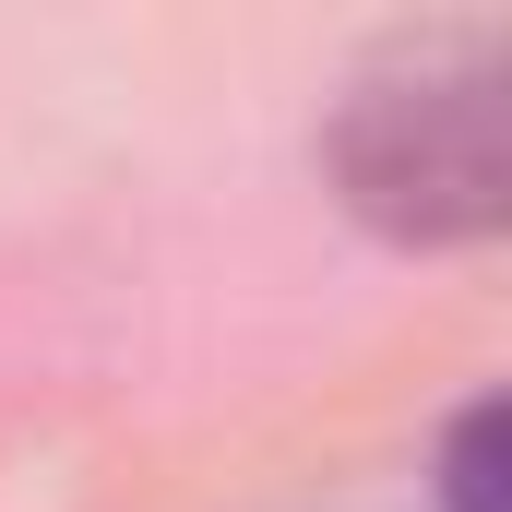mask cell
I'll return each instance as SVG.
<instances>
[{
    "instance_id": "cell-1",
    "label": "cell",
    "mask_w": 512,
    "mask_h": 512,
    "mask_svg": "<svg viewBox=\"0 0 512 512\" xmlns=\"http://www.w3.org/2000/svg\"><path fill=\"white\" fill-rule=\"evenodd\" d=\"M334 203L405 251H465L512 215V131H501V36H417L346 84L322 131Z\"/></svg>"
},
{
    "instance_id": "cell-2",
    "label": "cell",
    "mask_w": 512,
    "mask_h": 512,
    "mask_svg": "<svg viewBox=\"0 0 512 512\" xmlns=\"http://www.w3.org/2000/svg\"><path fill=\"white\" fill-rule=\"evenodd\" d=\"M441 512H501V405H465L441 441Z\"/></svg>"
}]
</instances>
